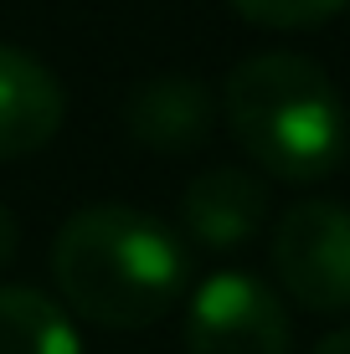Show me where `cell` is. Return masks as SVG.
<instances>
[{"label":"cell","instance_id":"cell-6","mask_svg":"<svg viewBox=\"0 0 350 354\" xmlns=\"http://www.w3.org/2000/svg\"><path fill=\"white\" fill-rule=\"evenodd\" d=\"M268 216V185L243 165H211L180 195V221L211 252H237Z\"/></svg>","mask_w":350,"mask_h":354},{"label":"cell","instance_id":"cell-8","mask_svg":"<svg viewBox=\"0 0 350 354\" xmlns=\"http://www.w3.org/2000/svg\"><path fill=\"white\" fill-rule=\"evenodd\" d=\"M0 354H82L78 328L46 292L0 288Z\"/></svg>","mask_w":350,"mask_h":354},{"label":"cell","instance_id":"cell-3","mask_svg":"<svg viewBox=\"0 0 350 354\" xmlns=\"http://www.w3.org/2000/svg\"><path fill=\"white\" fill-rule=\"evenodd\" d=\"M273 272L309 313L350 308V205L304 201L273 226Z\"/></svg>","mask_w":350,"mask_h":354},{"label":"cell","instance_id":"cell-1","mask_svg":"<svg viewBox=\"0 0 350 354\" xmlns=\"http://www.w3.org/2000/svg\"><path fill=\"white\" fill-rule=\"evenodd\" d=\"M52 277L72 313L103 328H150L180 303L186 247L134 205H82L52 241Z\"/></svg>","mask_w":350,"mask_h":354},{"label":"cell","instance_id":"cell-7","mask_svg":"<svg viewBox=\"0 0 350 354\" xmlns=\"http://www.w3.org/2000/svg\"><path fill=\"white\" fill-rule=\"evenodd\" d=\"M124 124L150 149H170V154L196 149L211 133V93L196 77H186V72L144 77L124 97Z\"/></svg>","mask_w":350,"mask_h":354},{"label":"cell","instance_id":"cell-11","mask_svg":"<svg viewBox=\"0 0 350 354\" xmlns=\"http://www.w3.org/2000/svg\"><path fill=\"white\" fill-rule=\"evenodd\" d=\"M315 354H350V324L335 328V334H324L320 344H315Z\"/></svg>","mask_w":350,"mask_h":354},{"label":"cell","instance_id":"cell-2","mask_svg":"<svg viewBox=\"0 0 350 354\" xmlns=\"http://www.w3.org/2000/svg\"><path fill=\"white\" fill-rule=\"evenodd\" d=\"M222 113L263 175L315 185L350 149V118L335 77L304 52H258L232 67Z\"/></svg>","mask_w":350,"mask_h":354},{"label":"cell","instance_id":"cell-9","mask_svg":"<svg viewBox=\"0 0 350 354\" xmlns=\"http://www.w3.org/2000/svg\"><path fill=\"white\" fill-rule=\"evenodd\" d=\"M350 0H232V10L252 26L268 31H299V26H320V21L340 16Z\"/></svg>","mask_w":350,"mask_h":354},{"label":"cell","instance_id":"cell-5","mask_svg":"<svg viewBox=\"0 0 350 354\" xmlns=\"http://www.w3.org/2000/svg\"><path fill=\"white\" fill-rule=\"evenodd\" d=\"M67 118L62 82L52 67L36 62L31 52L0 41V160H26L46 149Z\"/></svg>","mask_w":350,"mask_h":354},{"label":"cell","instance_id":"cell-4","mask_svg":"<svg viewBox=\"0 0 350 354\" xmlns=\"http://www.w3.org/2000/svg\"><path fill=\"white\" fill-rule=\"evenodd\" d=\"M186 354H288L279 292L247 272H216L186 308Z\"/></svg>","mask_w":350,"mask_h":354},{"label":"cell","instance_id":"cell-10","mask_svg":"<svg viewBox=\"0 0 350 354\" xmlns=\"http://www.w3.org/2000/svg\"><path fill=\"white\" fill-rule=\"evenodd\" d=\"M16 236H21V226H16V216L0 205V267H6L10 257H16Z\"/></svg>","mask_w":350,"mask_h":354}]
</instances>
